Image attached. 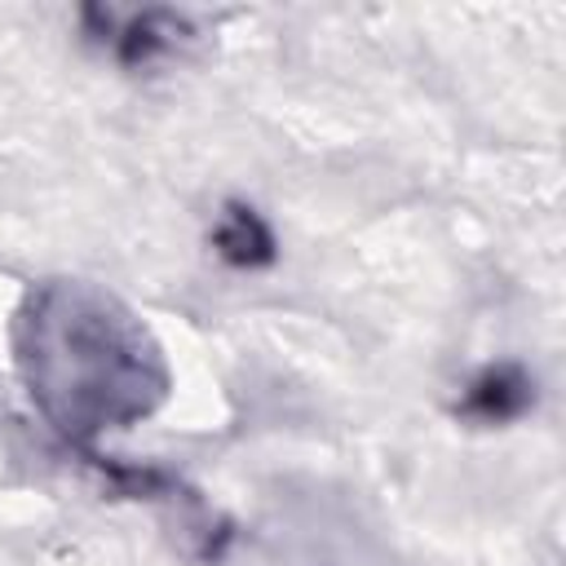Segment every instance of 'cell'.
Masks as SVG:
<instances>
[{"mask_svg":"<svg viewBox=\"0 0 566 566\" xmlns=\"http://www.w3.org/2000/svg\"><path fill=\"white\" fill-rule=\"evenodd\" d=\"M217 248L234 261V265H256V261H265L270 256V234H265V226L252 217V212H230L226 217V226L217 230Z\"/></svg>","mask_w":566,"mask_h":566,"instance_id":"6da1fadb","label":"cell"},{"mask_svg":"<svg viewBox=\"0 0 566 566\" xmlns=\"http://www.w3.org/2000/svg\"><path fill=\"white\" fill-rule=\"evenodd\" d=\"M522 380L513 376V371H486L478 385H473V394H469V407L473 411H482V416H495V420H504V416H513L517 407H522Z\"/></svg>","mask_w":566,"mask_h":566,"instance_id":"7a4b0ae2","label":"cell"}]
</instances>
